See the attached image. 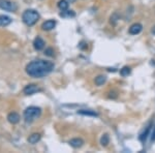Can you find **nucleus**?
<instances>
[{"mask_svg":"<svg viewBox=\"0 0 155 153\" xmlns=\"http://www.w3.org/2000/svg\"><path fill=\"white\" fill-rule=\"evenodd\" d=\"M55 65L53 62L46 61V60H34L27 64L26 72L31 78H42L54 69Z\"/></svg>","mask_w":155,"mask_h":153,"instance_id":"1","label":"nucleus"},{"mask_svg":"<svg viewBox=\"0 0 155 153\" xmlns=\"http://www.w3.org/2000/svg\"><path fill=\"white\" fill-rule=\"evenodd\" d=\"M22 20L27 26H33L39 20V14L34 9H26L22 15Z\"/></svg>","mask_w":155,"mask_h":153,"instance_id":"2","label":"nucleus"},{"mask_svg":"<svg viewBox=\"0 0 155 153\" xmlns=\"http://www.w3.org/2000/svg\"><path fill=\"white\" fill-rule=\"evenodd\" d=\"M41 114V109L38 107H29L24 111V119L26 122L31 123L37 119Z\"/></svg>","mask_w":155,"mask_h":153,"instance_id":"3","label":"nucleus"},{"mask_svg":"<svg viewBox=\"0 0 155 153\" xmlns=\"http://www.w3.org/2000/svg\"><path fill=\"white\" fill-rule=\"evenodd\" d=\"M0 8L9 12H14L17 11L18 7L14 2L9 1V0H0Z\"/></svg>","mask_w":155,"mask_h":153,"instance_id":"4","label":"nucleus"},{"mask_svg":"<svg viewBox=\"0 0 155 153\" xmlns=\"http://www.w3.org/2000/svg\"><path fill=\"white\" fill-rule=\"evenodd\" d=\"M38 91H41V89L38 88V86L35 84H29V85H27L26 87L24 88L23 90V92L26 95H32V94H34V93H36V92H38Z\"/></svg>","mask_w":155,"mask_h":153,"instance_id":"5","label":"nucleus"},{"mask_svg":"<svg viewBox=\"0 0 155 153\" xmlns=\"http://www.w3.org/2000/svg\"><path fill=\"white\" fill-rule=\"evenodd\" d=\"M142 30H143V26H142V24L134 23L129 27L128 32H129V34H131V35H137V34H139Z\"/></svg>","mask_w":155,"mask_h":153,"instance_id":"6","label":"nucleus"},{"mask_svg":"<svg viewBox=\"0 0 155 153\" xmlns=\"http://www.w3.org/2000/svg\"><path fill=\"white\" fill-rule=\"evenodd\" d=\"M45 45H46V42H45L44 39L39 36H37L33 42V47L36 51H41V50L45 48Z\"/></svg>","mask_w":155,"mask_h":153,"instance_id":"7","label":"nucleus"},{"mask_svg":"<svg viewBox=\"0 0 155 153\" xmlns=\"http://www.w3.org/2000/svg\"><path fill=\"white\" fill-rule=\"evenodd\" d=\"M55 26H56V21H54V20H48V21L42 23L41 28L45 31H50V30L54 29Z\"/></svg>","mask_w":155,"mask_h":153,"instance_id":"8","label":"nucleus"},{"mask_svg":"<svg viewBox=\"0 0 155 153\" xmlns=\"http://www.w3.org/2000/svg\"><path fill=\"white\" fill-rule=\"evenodd\" d=\"M20 119H21V118H20V115L16 112L9 113L8 116H7V120H8L12 124H17L20 121Z\"/></svg>","mask_w":155,"mask_h":153,"instance_id":"9","label":"nucleus"},{"mask_svg":"<svg viewBox=\"0 0 155 153\" xmlns=\"http://www.w3.org/2000/svg\"><path fill=\"white\" fill-rule=\"evenodd\" d=\"M84 144V141L82 139H80V138H74V139H71V141H69V145H71V147L74 148H80L82 147Z\"/></svg>","mask_w":155,"mask_h":153,"instance_id":"10","label":"nucleus"},{"mask_svg":"<svg viewBox=\"0 0 155 153\" xmlns=\"http://www.w3.org/2000/svg\"><path fill=\"white\" fill-rule=\"evenodd\" d=\"M151 127H152V124L150 123L148 126L146 127V129L144 130L143 132H142L141 135H140V141H142V142H145L146 141V139L148 138V135H149V134H150V131H151Z\"/></svg>","mask_w":155,"mask_h":153,"instance_id":"11","label":"nucleus"},{"mask_svg":"<svg viewBox=\"0 0 155 153\" xmlns=\"http://www.w3.org/2000/svg\"><path fill=\"white\" fill-rule=\"evenodd\" d=\"M78 114L83 115V116H91V117H97L98 114L95 111H92V110H79Z\"/></svg>","mask_w":155,"mask_h":153,"instance_id":"12","label":"nucleus"},{"mask_svg":"<svg viewBox=\"0 0 155 153\" xmlns=\"http://www.w3.org/2000/svg\"><path fill=\"white\" fill-rule=\"evenodd\" d=\"M11 23H12V19L9 17L4 16V15H0V26L5 27Z\"/></svg>","mask_w":155,"mask_h":153,"instance_id":"13","label":"nucleus"},{"mask_svg":"<svg viewBox=\"0 0 155 153\" xmlns=\"http://www.w3.org/2000/svg\"><path fill=\"white\" fill-rule=\"evenodd\" d=\"M39 140H41V135L39 134H32L31 135H29V138H28L29 144H36Z\"/></svg>","mask_w":155,"mask_h":153,"instance_id":"14","label":"nucleus"},{"mask_svg":"<svg viewBox=\"0 0 155 153\" xmlns=\"http://www.w3.org/2000/svg\"><path fill=\"white\" fill-rule=\"evenodd\" d=\"M106 81H107V77L102 76V75H101V76H97L95 78V80H94V82H95V84L97 85V86H101V85H104V83H106Z\"/></svg>","mask_w":155,"mask_h":153,"instance_id":"15","label":"nucleus"},{"mask_svg":"<svg viewBox=\"0 0 155 153\" xmlns=\"http://www.w3.org/2000/svg\"><path fill=\"white\" fill-rule=\"evenodd\" d=\"M68 5H69V3H68L67 0H60V1L58 2V7H59V9H61L62 12L67 11Z\"/></svg>","mask_w":155,"mask_h":153,"instance_id":"16","label":"nucleus"},{"mask_svg":"<svg viewBox=\"0 0 155 153\" xmlns=\"http://www.w3.org/2000/svg\"><path fill=\"white\" fill-rule=\"evenodd\" d=\"M101 146H104V147H107V145L110 144V137H109V135H107V134L102 135V137H101Z\"/></svg>","mask_w":155,"mask_h":153,"instance_id":"17","label":"nucleus"},{"mask_svg":"<svg viewBox=\"0 0 155 153\" xmlns=\"http://www.w3.org/2000/svg\"><path fill=\"white\" fill-rule=\"evenodd\" d=\"M130 67L128 66H124L122 69H120V75H121L122 77H127L129 74H130Z\"/></svg>","mask_w":155,"mask_h":153,"instance_id":"18","label":"nucleus"},{"mask_svg":"<svg viewBox=\"0 0 155 153\" xmlns=\"http://www.w3.org/2000/svg\"><path fill=\"white\" fill-rule=\"evenodd\" d=\"M60 16L61 17H74L76 14H74L72 11H63L61 14H60Z\"/></svg>","mask_w":155,"mask_h":153,"instance_id":"19","label":"nucleus"},{"mask_svg":"<svg viewBox=\"0 0 155 153\" xmlns=\"http://www.w3.org/2000/svg\"><path fill=\"white\" fill-rule=\"evenodd\" d=\"M45 55H46V56H49V57H53L54 50L52 49V48H48V49H46V51H45Z\"/></svg>","mask_w":155,"mask_h":153,"instance_id":"20","label":"nucleus"},{"mask_svg":"<svg viewBox=\"0 0 155 153\" xmlns=\"http://www.w3.org/2000/svg\"><path fill=\"white\" fill-rule=\"evenodd\" d=\"M79 48L81 50H85V49H87V45H86V42H80V45H79Z\"/></svg>","mask_w":155,"mask_h":153,"instance_id":"21","label":"nucleus"},{"mask_svg":"<svg viewBox=\"0 0 155 153\" xmlns=\"http://www.w3.org/2000/svg\"><path fill=\"white\" fill-rule=\"evenodd\" d=\"M151 141L152 142L155 141V126H154V128H153V131H152V134H151Z\"/></svg>","mask_w":155,"mask_h":153,"instance_id":"22","label":"nucleus"},{"mask_svg":"<svg viewBox=\"0 0 155 153\" xmlns=\"http://www.w3.org/2000/svg\"><path fill=\"white\" fill-rule=\"evenodd\" d=\"M151 32H152V33H153V34H154V35H155V26L153 27V28H152V30H151Z\"/></svg>","mask_w":155,"mask_h":153,"instance_id":"23","label":"nucleus"},{"mask_svg":"<svg viewBox=\"0 0 155 153\" xmlns=\"http://www.w3.org/2000/svg\"><path fill=\"white\" fill-rule=\"evenodd\" d=\"M68 1H69V2H71V3H74V1H76V0H68Z\"/></svg>","mask_w":155,"mask_h":153,"instance_id":"24","label":"nucleus"}]
</instances>
